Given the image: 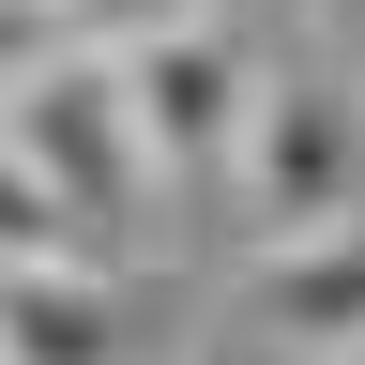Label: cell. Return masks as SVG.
<instances>
[{
	"instance_id": "obj_2",
	"label": "cell",
	"mask_w": 365,
	"mask_h": 365,
	"mask_svg": "<svg viewBox=\"0 0 365 365\" xmlns=\"http://www.w3.org/2000/svg\"><path fill=\"white\" fill-rule=\"evenodd\" d=\"M0 153H16L91 244H122V213L153 198V168H137V137H122L107 46H31V61H0Z\"/></svg>"
},
{
	"instance_id": "obj_7",
	"label": "cell",
	"mask_w": 365,
	"mask_h": 365,
	"mask_svg": "<svg viewBox=\"0 0 365 365\" xmlns=\"http://www.w3.org/2000/svg\"><path fill=\"white\" fill-rule=\"evenodd\" d=\"M198 365H319V350H274V335H244V319H228V335H198Z\"/></svg>"
},
{
	"instance_id": "obj_6",
	"label": "cell",
	"mask_w": 365,
	"mask_h": 365,
	"mask_svg": "<svg viewBox=\"0 0 365 365\" xmlns=\"http://www.w3.org/2000/svg\"><path fill=\"white\" fill-rule=\"evenodd\" d=\"M76 259H107V244H91V228L46 198L16 153H0V274H76Z\"/></svg>"
},
{
	"instance_id": "obj_3",
	"label": "cell",
	"mask_w": 365,
	"mask_h": 365,
	"mask_svg": "<svg viewBox=\"0 0 365 365\" xmlns=\"http://www.w3.org/2000/svg\"><path fill=\"white\" fill-rule=\"evenodd\" d=\"M228 198L259 213V244H304V228L365 213V107L335 76H259L244 153H228Z\"/></svg>"
},
{
	"instance_id": "obj_1",
	"label": "cell",
	"mask_w": 365,
	"mask_h": 365,
	"mask_svg": "<svg viewBox=\"0 0 365 365\" xmlns=\"http://www.w3.org/2000/svg\"><path fill=\"white\" fill-rule=\"evenodd\" d=\"M107 76H122V137L153 182H228L244 107H259V46L228 0H168V16L107 31Z\"/></svg>"
},
{
	"instance_id": "obj_5",
	"label": "cell",
	"mask_w": 365,
	"mask_h": 365,
	"mask_svg": "<svg viewBox=\"0 0 365 365\" xmlns=\"http://www.w3.org/2000/svg\"><path fill=\"white\" fill-rule=\"evenodd\" d=\"M0 365H122V289H107V259H76V274H0Z\"/></svg>"
},
{
	"instance_id": "obj_4",
	"label": "cell",
	"mask_w": 365,
	"mask_h": 365,
	"mask_svg": "<svg viewBox=\"0 0 365 365\" xmlns=\"http://www.w3.org/2000/svg\"><path fill=\"white\" fill-rule=\"evenodd\" d=\"M244 335H274V350H319V365H365V213L350 228H304V244H259V274H244Z\"/></svg>"
},
{
	"instance_id": "obj_8",
	"label": "cell",
	"mask_w": 365,
	"mask_h": 365,
	"mask_svg": "<svg viewBox=\"0 0 365 365\" xmlns=\"http://www.w3.org/2000/svg\"><path fill=\"white\" fill-rule=\"evenodd\" d=\"M0 16H46V0H0Z\"/></svg>"
}]
</instances>
